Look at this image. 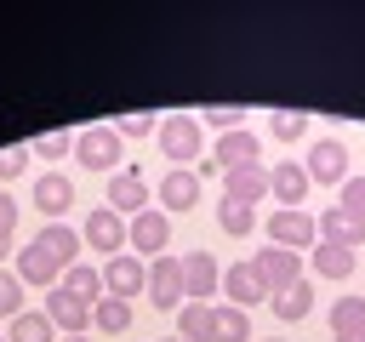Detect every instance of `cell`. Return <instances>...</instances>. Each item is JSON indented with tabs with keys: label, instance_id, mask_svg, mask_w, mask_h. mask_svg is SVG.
Here are the masks:
<instances>
[{
	"label": "cell",
	"instance_id": "6da1fadb",
	"mask_svg": "<svg viewBox=\"0 0 365 342\" xmlns=\"http://www.w3.org/2000/svg\"><path fill=\"white\" fill-rule=\"evenodd\" d=\"M200 142H205L200 114H165L160 120V148H165L171 171H194L200 165Z\"/></svg>",
	"mask_w": 365,
	"mask_h": 342
},
{
	"label": "cell",
	"instance_id": "7a4b0ae2",
	"mask_svg": "<svg viewBox=\"0 0 365 342\" xmlns=\"http://www.w3.org/2000/svg\"><path fill=\"white\" fill-rule=\"evenodd\" d=\"M120 131L114 125H86V131H74V160L86 165V171H120Z\"/></svg>",
	"mask_w": 365,
	"mask_h": 342
},
{
	"label": "cell",
	"instance_id": "3957f363",
	"mask_svg": "<svg viewBox=\"0 0 365 342\" xmlns=\"http://www.w3.org/2000/svg\"><path fill=\"white\" fill-rule=\"evenodd\" d=\"M251 268H257L262 291H268V296H279V291H291V285L302 279V251H285V245H262V251L251 256Z\"/></svg>",
	"mask_w": 365,
	"mask_h": 342
},
{
	"label": "cell",
	"instance_id": "277c9868",
	"mask_svg": "<svg viewBox=\"0 0 365 342\" xmlns=\"http://www.w3.org/2000/svg\"><path fill=\"white\" fill-rule=\"evenodd\" d=\"M165 239H171V217L165 211H137L131 217V228H125V245H131V256H165Z\"/></svg>",
	"mask_w": 365,
	"mask_h": 342
},
{
	"label": "cell",
	"instance_id": "5b68a950",
	"mask_svg": "<svg viewBox=\"0 0 365 342\" xmlns=\"http://www.w3.org/2000/svg\"><path fill=\"white\" fill-rule=\"evenodd\" d=\"M302 171H308V182H336V188H342V182H348V148H342L336 137H314Z\"/></svg>",
	"mask_w": 365,
	"mask_h": 342
},
{
	"label": "cell",
	"instance_id": "8992f818",
	"mask_svg": "<svg viewBox=\"0 0 365 342\" xmlns=\"http://www.w3.org/2000/svg\"><path fill=\"white\" fill-rule=\"evenodd\" d=\"M262 228H268V245H285V251H302V245L314 251L319 245V228H314L308 211H274Z\"/></svg>",
	"mask_w": 365,
	"mask_h": 342
},
{
	"label": "cell",
	"instance_id": "52a82bcc",
	"mask_svg": "<svg viewBox=\"0 0 365 342\" xmlns=\"http://www.w3.org/2000/svg\"><path fill=\"white\" fill-rule=\"evenodd\" d=\"M80 239L108 262V256H120L125 251V222H120V211H108V205H97L91 217H86V228H80Z\"/></svg>",
	"mask_w": 365,
	"mask_h": 342
},
{
	"label": "cell",
	"instance_id": "ba28073f",
	"mask_svg": "<svg viewBox=\"0 0 365 342\" xmlns=\"http://www.w3.org/2000/svg\"><path fill=\"white\" fill-rule=\"evenodd\" d=\"M217 291H222L217 256H211V251H188V256H182V296H188V302H211Z\"/></svg>",
	"mask_w": 365,
	"mask_h": 342
},
{
	"label": "cell",
	"instance_id": "9c48e42d",
	"mask_svg": "<svg viewBox=\"0 0 365 342\" xmlns=\"http://www.w3.org/2000/svg\"><path fill=\"white\" fill-rule=\"evenodd\" d=\"M143 285H148V268H143V256L120 251V256H108V262H103V296H120V302H131Z\"/></svg>",
	"mask_w": 365,
	"mask_h": 342
},
{
	"label": "cell",
	"instance_id": "30bf717a",
	"mask_svg": "<svg viewBox=\"0 0 365 342\" xmlns=\"http://www.w3.org/2000/svg\"><path fill=\"white\" fill-rule=\"evenodd\" d=\"M143 296L154 302V308H177L182 302V256H154L148 262V285H143Z\"/></svg>",
	"mask_w": 365,
	"mask_h": 342
},
{
	"label": "cell",
	"instance_id": "8fae6325",
	"mask_svg": "<svg viewBox=\"0 0 365 342\" xmlns=\"http://www.w3.org/2000/svg\"><path fill=\"white\" fill-rule=\"evenodd\" d=\"M314 182H308V171L297 165V160H279L274 171H268V194H274V205L279 211H302V194H308Z\"/></svg>",
	"mask_w": 365,
	"mask_h": 342
},
{
	"label": "cell",
	"instance_id": "7c38bea8",
	"mask_svg": "<svg viewBox=\"0 0 365 342\" xmlns=\"http://www.w3.org/2000/svg\"><path fill=\"white\" fill-rule=\"evenodd\" d=\"M108 211H120V217L148 211V182H143L137 165H120V171H114V182H108Z\"/></svg>",
	"mask_w": 365,
	"mask_h": 342
},
{
	"label": "cell",
	"instance_id": "4fadbf2b",
	"mask_svg": "<svg viewBox=\"0 0 365 342\" xmlns=\"http://www.w3.org/2000/svg\"><path fill=\"white\" fill-rule=\"evenodd\" d=\"M40 314H46V319H51V325H57L63 336H80V331L91 325V302L68 296L63 285H57V291H46V308H40Z\"/></svg>",
	"mask_w": 365,
	"mask_h": 342
},
{
	"label": "cell",
	"instance_id": "5bb4252c",
	"mask_svg": "<svg viewBox=\"0 0 365 342\" xmlns=\"http://www.w3.org/2000/svg\"><path fill=\"white\" fill-rule=\"evenodd\" d=\"M217 171H240V165H262V137H251V131H228V137H217Z\"/></svg>",
	"mask_w": 365,
	"mask_h": 342
},
{
	"label": "cell",
	"instance_id": "9a60e30c",
	"mask_svg": "<svg viewBox=\"0 0 365 342\" xmlns=\"http://www.w3.org/2000/svg\"><path fill=\"white\" fill-rule=\"evenodd\" d=\"M222 200H234V205H257V200H268V171H262V165L222 171Z\"/></svg>",
	"mask_w": 365,
	"mask_h": 342
},
{
	"label": "cell",
	"instance_id": "2e32d148",
	"mask_svg": "<svg viewBox=\"0 0 365 342\" xmlns=\"http://www.w3.org/2000/svg\"><path fill=\"white\" fill-rule=\"evenodd\" d=\"M68 205H74V182H68V177H57V171H46V177L34 182V211H40L46 222H57Z\"/></svg>",
	"mask_w": 365,
	"mask_h": 342
},
{
	"label": "cell",
	"instance_id": "e0dca14e",
	"mask_svg": "<svg viewBox=\"0 0 365 342\" xmlns=\"http://www.w3.org/2000/svg\"><path fill=\"white\" fill-rule=\"evenodd\" d=\"M331 342H365V296L331 302Z\"/></svg>",
	"mask_w": 365,
	"mask_h": 342
},
{
	"label": "cell",
	"instance_id": "ac0fdd59",
	"mask_svg": "<svg viewBox=\"0 0 365 342\" xmlns=\"http://www.w3.org/2000/svg\"><path fill=\"white\" fill-rule=\"evenodd\" d=\"M222 291H228V302H234V308H257V302L268 296L251 262H228V274H222Z\"/></svg>",
	"mask_w": 365,
	"mask_h": 342
},
{
	"label": "cell",
	"instance_id": "d6986e66",
	"mask_svg": "<svg viewBox=\"0 0 365 342\" xmlns=\"http://www.w3.org/2000/svg\"><path fill=\"white\" fill-rule=\"evenodd\" d=\"M40 245H46V256H51L57 268H74V262H80V245H86V239H80V228L46 222V228H40Z\"/></svg>",
	"mask_w": 365,
	"mask_h": 342
},
{
	"label": "cell",
	"instance_id": "ffe728a7",
	"mask_svg": "<svg viewBox=\"0 0 365 342\" xmlns=\"http://www.w3.org/2000/svg\"><path fill=\"white\" fill-rule=\"evenodd\" d=\"M314 228H319V245H342V251H359V245H365V228L348 222L342 211H319Z\"/></svg>",
	"mask_w": 365,
	"mask_h": 342
},
{
	"label": "cell",
	"instance_id": "44dd1931",
	"mask_svg": "<svg viewBox=\"0 0 365 342\" xmlns=\"http://www.w3.org/2000/svg\"><path fill=\"white\" fill-rule=\"evenodd\" d=\"M57 274H63V268L46 256V245H40V239H29V245L17 251V279H23V285H51Z\"/></svg>",
	"mask_w": 365,
	"mask_h": 342
},
{
	"label": "cell",
	"instance_id": "7402d4cb",
	"mask_svg": "<svg viewBox=\"0 0 365 342\" xmlns=\"http://www.w3.org/2000/svg\"><path fill=\"white\" fill-rule=\"evenodd\" d=\"M160 205H165V211H194V205H200V177H194V171H171V177L160 182Z\"/></svg>",
	"mask_w": 365,
	"mask_h": 342
},
{
	"label": "cell",
	"instance_id": "603a6c76",
	"mask_svg": "<svg viewBox=\"0 0 365 342\" xmlns=\"http://www.w3.org/2000/svg\"><path fill=\"white\" fill-rule=\"evenodd\" d=\"M177 342H217V319H211V302H182V319H177Z\"/></svg>",
	"mask_w": 365,
	"mask_h": 342
},
{
	"label": "cell",
	"instance_id": "cb8c5ba5",
	"mask_svg": "<svg viewBox=\"0 0 365 342\" xmlns=\"http://www.w3.org/2000/svg\"><path fill=\"white\" fill-rule=\"evenodd\" d=\"M308 268H314L319 279H348V274H354V251H342V245H314Z\"/></svg>",
	"mask_w": 365,
	"mask_h": 342
},
{
	"label": "cell",
	"instance_id": "d4e9b609",
	"mask_svg": "<svg viewBox=\"0 0 365 342\" xmlns=\"http://www.w3.org/2000/svg\"><path fill=\"white\" fill-rule=\"evenodd\" d=\"M63 291L97 308V302H103V274H97V268H86V262H74V268H63Z\"/></svg>",
	"mask_w": 365,
	"mask_h": 342
},
{
	"label": "cell",
	"instance_id": "484cf974",
	"mask_svg": "<svg viewBox=\"0 0 365 342\" xmlns=\"http://www.w3.org/2000/svg\"><path fill=\"white\" fill-rule=\"evenodd\" d=\"M6 342H57V325L40 314V308H23L17 319H11V336Z\"/></svg>",
	"mask_w": 365,
	"mask_h": 342
},
{
	"label": "cell",
	"instance_id": "4316f807",
	"mask_svg": "<svg viewBox=\"0 0 365 342\" xmlns=\"http://www.w3.org/2000/svg\"><path fill=\"white\" fill-rule=\"evenodd\" d=\"M91 325H97L103 336H125V325H131V302H120V296H103V302L91 308Z\"/></svg>",
	"mask_w": 365,
	"mask_h": 342
},
{
	"label": "cell",
	"instance_id": "83f0119b",
	"mask_svg": "<svg viewBox=\"0 0 365 342\" xmlns=\"http://www.w3.org/2000/svg\"><path fill=\"white\" fill-rule=\"evenodd\" d=\"M308 308H314V285L308 279H297L291 291L274 296V319H308Z\"/></svg>",
	"mask_w": 365,
	"mask_h": 342
},
{
	"label": "cell",
	"instance_id": "f1b7e54d",
	"mask_svg": "<svg viewBox=\"0 0 365 342\" xmlns=\"http://www.w3.org/2000/svg\"><path fill=\"white\" fill-rule=\"evenodd\" d=\"M211 319H217V342H251V319H245V308L222 302V308H211Z\"/></svg>",
	"mask_w": 365,
	"mask_h": 342
},
{
	"label": "cell",
	"instance_id": "f546056e",
	"mask_svg": "<svg viewBox=\"0 0 365 342\" xmlns=\"http://www.w3.org/2000/svg\"><path fill=\"white\" fill-rule=\"evenodd\" d=\"M217 228H222V234H251V228H257V205L222 200V205H217Z\"/></svg>",
	"mask_w": 365,
	"mask_h": 342
},
{
	"label": "cell",
	"instance_id": "4dcf8cb0",
	"mask_svg": "<svg viewBox=\"0 0 365 342\" xmlns=\"http://www.w3.org/2000/svg\"><path fill=\"white\" fill-rule=\"evenodd\" d=\"M29 154L51 165V160H63V154H74V131H46V137H34V142H29Z\"/></svg>",
	"mask_w": 365,
	"mask_h": 342
},
{
	"label": "cell",
	"instance_id": "1f68e13d",
	"mask_svg": "<svg viewBox=\"0 0 365 342\" xmlns=\"http://www.w3.org/2000/svg\"><path fill=\"white\" fill-rule=\"evenodd\" d=\"M336 211L365 228V177H348V182H342V205H336Z\"/></svg>",
	"mask_w": 365,
	"mask_h": 342
},
{
	"label": "cell",
	"instance_id": "d6a6232c",
	"mask_svg": "<svg viewBox=\"0 0 365 342\" xmlns=\"http://www.w3.org/2000/svg\"><path fill=\"white\" fill-rule=\"evenodd\" d=\"M268 137H279V142L308 137V114H274V120H268Z\"/></svg>",
	"mask_w": 365,
	"mask_h": 342
},
{
	"label": "cell",
	"instance_id": "836d02e7",
	"mask_svg": "<svg viewBox=\"0 0 365 342\" xmlns=\"http://www.w3.org/2000/svg\"><path fill=\"white\" fill-rule=\"evenodd\" d=\"M0 314H6V319H17V314H23V279H17V274H6V268H0Z\"/></svg>",
	"mask_w": 365,
	"mask_h": 342
},
{
	"label": "cell",
	"instance_id": "e575fe53",
	"mask_svg": "<svg viewBox=\"0 0 365 342\" xmlns=\"http://www.w3.org/2000/svg\"><path fill=\"white\" fill-rule=\"evenodd\" d=\"M240 120H245V108H222V103L200 114V125H211V131H222V137H228V131H240Z\"/></svg>",
	"mask_w": 365,
	"mask_h": 342
},
{
	"label": "cell",
	"instance_id": "d590c367",
	"mask_svg": "<svg viewBox=\"0 0 365 342\" xmlns=\"http://www.w3.org/2000/svg\"><path fill=\"white\" fill-rule=\"evenodd\" d=\"M114 131H120V142H125V137H148V131H160V120H154V114H125V120H114Z\"/></svg>",
	"mask_w": 365,
	"mask_h": 342
},
{
	"label": "cell",
	"instance_id": "8d00e7d4",
	"mask_svg": "<svg viewBox=\"0 0 365 342\" xmlns=\"http://www.w3.org/2000/svg\"><path fill=\"white\" fill-rule=\"evenodd\" d=\"M29 160H34L29 148H0V182H11V177H23V171H29Z\"/></svg>",
	"mask_w": 365,
	"mask_h": 342
},
{
	"label": "cell",
	"instance_id": "74e56055",
	"mask_svg": "<svg viewBox=\"0 0 365 342\" xmlns=\"http://www.w3.org/2000/svg\"><path fill=\"white\" fill-rule=\"evenodd\" d=\"M0 228H6V234H11V228H17V200H11V194H6V188H0Z\"/></svg>",
	"mask_w": 365,
	"mask_h": 342
},
{
	"label": "cell",
	"instance_id": "f35d334b",
	"mask_svg": "<svg viewBox=\"0 0 365 342\" xmlns=\"http://www.w3.org/2000/svg\"><path fill=\"white\" fill-rule=\"evenodd\" d=\"M6 256H11V234L0 228V262H6Z\"/></svg>",
	"mask_w": 365,
	"mask_h": 342
},
{
	"label": "cell",
	"instance_id": "ab89813d",
	"mask_svg": "<svg viewBox=\"0 0 365 342\" xmlns=\"http://www.w3.org/2000/svg\"><path fill=\"white\" fill-rule=\"evenodd\" d=\"M63 342H86V336H63Z\"/></svg>",
	"mask_w": 365,
	"mask_h": 342
},
{
	"label": "cell",
	"instance_id": "60d3db41",
	"mask_svg": "<svg viewBox=\"0 0 365 342\" xmlns=\"http://www.w3.org/2000/svg\"><path fill=\"white\" fill-rule=\"evenodd\" d=\"M268 342H285V336H268Z\"/></svg>",
	"mask_w": 365,
	"mask_h": 342
},
{
	"label": "cell",
	"instance_id": "b9f144b4",
	"mask_svg": "<svg viewBox=\"0 0 365 342\" xmlns=\"http://www.w3.org/2000/svg\"><path fill=\"white\" fill-rule=\"evenodd\" d=\"M165 342H177V336H165Z\"/></svg>",
	"mask_w": 365,
	"mask_h": 342
}]
</instances>
